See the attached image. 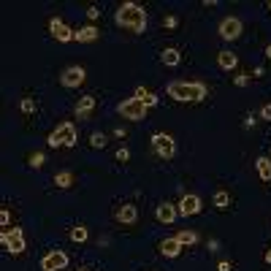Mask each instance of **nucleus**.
<instances>
[{
	"label": "nucleus",
	"mask_w": 271,
	"mask_h": 271,
	"mask_svg": "<svg viewBox=\"0 0 271 271\" xmlns=\"http://www.w3.org/2000/svg\"><path fill=\"white\" fill-rule=\"evenodd\" d=\"M165 95L179 100V103H198V100H203L209 95V90L201 82H171L165 87Z\"/></svg>",
	"instance_id": "1"
},
{
	"label": "nucleus",
	"mask_w": 271,
	"mask_h": 271,
	"mask_svg": "<svg viewBox=\"0 0 271 271\" xmlns=\"http://www.w3.org/2000/svg\"><path fill=\"white\" fill-rule=\"evenodd\" d=\"M117 24L133 30V33H144V30H147V11H144V6H138L133 0L122 3V6L117 8Z\"/></svg>",
	"instance_id": "2"
},
{
	"label": "nucleus",
	"mask_w": 271,
	"mask_h": 271,
	"mask_svg": "<svg viewBox=\"0 0 271 271\" xmlns=\"http://www.w3.org/2000/svg\"><path fill=\"white\" fill-rule=\"evenodd\" d=\"M49 147H76V125L73 122H60L52 133L46 136Z\"/></svg>",
	"instance_id": "3"
},
{
	"label": "nucleus",
	"mask_w": 271,
	"mask_h": 271,
	"mask_svg": "<svg viewBox=\"0 0 271 271\" xmlns=\"http://www.w3.org/2000/svg\"><path fill=\"white\" fill-rule=\"evenodd\" d=\"M117 112L122 114L125 119H130V122H141V119L147 117V112H149V109L144 106L141 100H138V98L133 95V98H125V100H119Z\"/></svg>",
	"instance_id": "4"
},
{
	"label": "nucleus",
	"mask_w": 271,
	"mask_h": 271,
	"mask_svg": "<svg viewBox=\"0 0 271 271\" xmlns=\"http://www.w3.org/2000/svg\"><path fill=\"white\" fill-rule=\"evenodd\" d=\"M0 242H3V247H6V252L11 255H22L24 249V230L22 228H11V230H3L0 233Z\"/></svg>",
	"instance_id": "5"
},
{
	"label": "nucleus",
	"mask_w": 271,
	"mask_h": 271,
	"mask_svg": "<svg viewBox=\"0 0 271 271\" xmlns=\"http://www.w3.org/2000/svg\"><path fill=\"white\" fill-rule=\"evenodd\" d=\"M152 152L163 160H171L174 155H177V144H174V138L168 133H155L152 136Z\"/></svg>",
	"instance_id": "6"
},
{
	"label": "nucleus",
	"mask_w": 271,
	"mask_h": 271,
	"mask_svg": "<svg viewBox=\"0 0 271 271\" xmlns=\"http://www.w3.org/2000/svg\"><path fill=\"white\" fill-rule=\"evenodd\" d=\"M84 79H87V71H84L82 65H71V68H65L63 73H60V84L68 90H76L84 84Z\"/></svg>",
	"instance_id": "7"
},
{
	"label": "nucleus",
	"mask_w": 271,
	"mask_h": 271,
	"mask_svg": "<svg viewBox=\"0 0 271 271\" xmlns=\"http://www.w3.org/2000/svg\"><path fill=\"white\" fill-rule=\"evenodd\" d=\"M49 33H52L54 41H60V44H71L73 36H76V30H71L60 17H52V19H49Z\"/></svg>",
	"instance_id": "8"
},
{
	"label": "nucleus",
	"mask_w": 271,
	"mask_h": 271,
	"mask_svg": "<svg viewBox=\"0 0 271 271\" xmlns=\"http://www.w3.org/2000/svg\"><path fill=\"white\" fill-rule=\"evenodd\" d=\"M68 266V255L63 249H52L41 258V271H63Z\"/></svg>",
	"instance_id": "9"
},
{
	"label": "nucleus",
	"mask_w": 271,
	"mask_h": 271,
	"mask_svg": "<svg viewBox=\"0 0 271 271\" xmlns=\"http://www.w3.org/2000/svg\"><path fill=\"white\" fill-rule=\"evenodd\" d=\"M220 36L225 38V41H236V38L242 36V19L239 17H228L220 22Z\"/></svg>",
	"instance_id": "10"
},
{
	"label": "nucleus",
	"mask_w": 271,
	"mask_h": 271,
	"mask_svg": "<svg viewBox=\"0 0 271 271\" xmlns=\"http://www.w3.org/2000/svg\"><path fill=\"white\" fill-rule=\"evenodd\" d=\"M177 209H179L182 217H193V214H198L201 212V195H195V193L182 195V201L177 203Z\"/></svg>",
	"instance_id": "11"
},
{
	"label": "nucleus",
	"mask_w": 271,
	"mask_h": 271,
	"mask_svg": "<svg viewBox=\"0 0 271 271\" xmlns=\"http://www.w3.org/2000/svg\"><path fill=\"white\" fill-rule=\"evenodd\" d=\"M177 214H179V209L174 206V203H168V201H163V203L158 206V212H155V217H158V223L171 225L174 220H177Z\"/></svg>",
	"instance_id": "12"
},
{
	"label": "nucleus",
	"mask_w": 271,
	"mask_h": 271,
	"mask_svg": "<svg viewBox=\"0 0 271 271\" xmlns=\"http://www.w3.org/2000/svg\"><path fill=\"white\" fill-rule=\"evenodd\" d=\"M114 217H117V223H122V225H133L136 220H138V209H136L133 203H122Z\"/></svg>",
	"instance_id": "13"
},
{
	"label": "nucleus",
	"mask_w": 271,
	"mask_h": 271,
	"mask_svg": "<svg viewBox=\"0 0 271 271\" xmlns=\"http://www.w3.org/2000/svg\"><path fill=\"white\" fill-rule=\"evenodd\" d=\"M158 249H160V255H163V258H177V255L182 252V244H179L177 236H171V239H163Z\"/></svg>",
	"instance_id": "14"
},
{
	"label": "nucleus",
	"mask_w": 271,
	"mask_h": 271,
	"mask_svg": "<svg viewBox=\"0 0 271 271\" xmlns=\"http://www.w3.org/2000/svg\"><path fill=\"white\" fill-rule=\"evenodd\" d=\"M95 109V98L92 95H84L76 103V119H90V112Z\"/></svg>",
	"instance_id": "15"
},
{
	"label": "nucleus",
	"mask_w": 271,
	"mask_h": 271,
	"mask_svg": "<svg viewBox=\"0 0 271 271\" xmlns=\"http://www.w3.org/2000/svg\"><path fill=\"white\" fill-rule=\"evenodd\" d=\"M73 41H79V44H92V41H98V27H95V24H87V27L76 30Z\"/></svg>",
	"instance_id": "16"
},
{
	"label": "nucleus",
	"mask_w": 271,
	"mask_h": 271,
	"mask_svg": "<svg viewBox=\"0 0 271 271\" xmlns=\"http://www.w3.org/2000/svg\"><path fill=\"white\" fill-rule=\"evenodd\" d=\"M160 60H163V65L174 68V65H179V63H182V54H179V49L168 46V49H163V52H160Z\"/></svg>",
	"instance_id": "17"
},
{
	"label": "nucleus",
	"mask_w": 271,
	"mask_h": 271,
	"mask_svg": "<svg viewBox=\"0 0 271 271\" xmlns=\"http://www.w3.org/2000/svg\"><path fill=\"white\" fill-rule=\"evenodd\" d=\"M217 65L223 68V71H233L236 65H239V57H236L233 52H220L217 54Z\"/></svg>",
	"instance_id": "18"
},
{
	"label": "nucleus",
	"mask_w": 271,
	"mask_h": 271,
	"mask_svg": "<svg viewBox=\"0 0 271 271\" xmlns=\"http://www.w3.org/2000/svg\"><path fill=\"white\" fill-rule=\"evenodd\" d=\"M255 168H258V177L263 182H271V160L269 158H258L255 160Z\"/></svg>",
	"instance_id": "19"
},
{
	"label": "nucleus",
	"mask_w": 271,
	"mask_h": 271,
	"mask_svg": "<svg viewBox=\"0 0 271 271\" xmlns=\"http://www.w3.org/2000/svg\"><path fill=\"white\" fill-rule=\"evenodd\" d=\"M136 98L141 100V103H144V106H147V109L158 106V95H155V92H149L147 87H138V90H136Z\"/></svg>",
	"instance_id": "20"
},
{
	"label": "nucleus",
	"mask_w": 271,
	"mask_h": 271,
	"mask_svg": "<svg viewBox=\"0 0 271 271\" xmlns=\"http://www.w3.org/2000/svg\"><path fill=\"white\" fill-rule=\"evenodd\" d=\"M212 203L220 209V212H225V209L230 206V195H228V190H217V193H214V198H212Z\"/></svg>",
	"instance_id": "21"
},
{
	"label": "nucleus",
	"mask_w": 271,
	"mask_h": 271,
	"mask_svg": "<svg viewBox=\"0 0 271 271\" xmlns=\"http://www.w3.org/2000/svg\"><path fill=\"white\" fill-rule=\"evenodd\" d=\"M54 184H57V187H71L73 184V174L71 171H60V174H54Z\"/></svg>",
	"instance_id": "22"
},
{
	"label": "nucleus",
	"mask_w": 271,
	"mask_h": 271,
	"mask_svg": "<svg viewBox=\"0 0 271 271\" xmlns=\"http://www.w3.org/2000/svg\"><path fill=\"white\" fill-rule=\"evenodd\" d=\"M71 242H76V244L87 242V228L84 225H73L71 228Z\"/></svg>",
	"instance_id": "23"
},
{
	"label": "nucleus",
	"mask_w": 271,
	"mask_h": 271,
	"mask_svg": "<svg viewBox=\"0 0 271 271\" xmlns=\"http://www.w3.org/2000/svg\"><path fill=\"white\" fill-rule=\"evenodd\" d=\"M177 239H179V244L184 247V244H195V242H198V233H195V230H179Z\"/></svg>",
	"instance_id": "24"
},
{
	"label": "nucleus",
	"mask_w": 271,
	"mask_h": 271,
	"mask_svg": "<svg viewBox=\"0 0 271 271\" xmlns=\"http://www.w3.org/2000/svg\"><path fill=\"white\" fill-rule=\"evenodd\" d=\"M90 144H92L95 149H103L109 141H106V136H103V133H92V136H90Z\"/></svg>",
	"instance_id": "25"
},
{
	"label": "nucleus",
	"mask_w": 271,
	"mask_h": 271,
	"mask_svg": "<svg viewBox=\"0 0 271 271\" xmlns=\"http://www.w3.org/2000/svg\"><path fill=\"white\" fill-rule=\"evenodd\" d=\"M44 163H46L44 152H33V155H30V168H41Z\"/></svg>",
	"instance_id": "26"
},
{
	"label": "nucleus",
	"mask_w": 271,
	"mask_h": 271,
	"mask_svg": "<svg viewBox=\"0 0 271 271\" xmlns=\"http://www.w3.org/2000/svg\"><path fill=\"white\" fill-rule=\"evenodd\" d=\"M19 109H22L24 114H33L36 112V100H30V98H24L22 103H19Z\"/></svg>",
	"instance_id": "27"
},
{
	"label": "nucleus",
	"mask_w": 271,
	"mask_h": 271,
	"mask_svg": "<svg viewBox=\"0 0 271 271\" xmlns=\"http://www.w3.org/2000/svg\"><path fill=\"white\" fill-rule=\"evenodd\" d=\"M8 223H11V212H8V209H0V225L8 228Z\"/></svg>",
	"instance_id": "28"
},
{
	"label": "nucleus",
	"mask_w": 271,
	"mask_h": 271,
	"mask_svg": "<svg viewBox=\"0 0 271 271\" xmlns=\"http://www.w3.org/2000/svg\"><path fill=\"white\" fill-rule=\"evenodd\" d=\"M125 160H130V149H117V163H125Z\"/></svg>",
	"instance_id": "29"
},
{
	"label": "nucleus",
	"mask_w": 271,
	"mask_h": 271,
	"mask_svg": "<svg viewBox=\"0 0 271 271\" xmlns=\"http://www.w3.org/2000/svg\"><path fill=\"white\" fill-rule=\"evenodd\" d=\"M260 117H263V119H269V122H271V103H266V106L260 109Z\"/></svg>",
	"instance_id": "30"
},
{
	"label": "nucleus",
	"mask_w": 271,
	"mask_h": 271,
	"mask_svg": "<svg viewBox=\"0 0 271 271\" xmlns=\"http://www.w3.org/2000/svg\"><path fill=\"white\" fill-rule=\"evenodd\" d=\"M87 17H90V19H98V17H100V8H98V6H90V8H87Z\"/></svg>",
	"instance_id": "31"
},
{
	"label": "nucleus",
	"mask_w": 271,
	"mask_h": 271,
	"mask_svg": "<svg viewBox=\"0 0 271 271\" xmlns=\"http://www.w3.org/2000/svg\"><path fill=\"white\" fill-rule=\"evenodd\" d=\"M233 84H236V87H247L249 79H247V76H236V79H233Z\"/></svg>",
	"instance_id": "32"
},
{
	"label": "nucleus",
	"mask_w": 271,
	"mask_h": 271,
	"mask_svg": "<svg viewBox=\"0 0 271 271\" xmlns=\"http://www.w3.org/2000/svg\"><path fill=\"white\" fill-rule=\"evenodd\" d=\"M242 125H244V128L249 130V128H252V125H255V117H252V114H247V117H244V122H242Z\"/></svg>",
	"instance_id": "33"
},
{
	"label": "nucleus",
	"mask_w": 271,
	"mask_h": 271,
	"mask_svg": "<svg viewBox=\"0 0 271 271\" xmlns=\"http://www.w3.org/2000/svg\"><path fill=\"white\" fill-rule=\"evenodd\" d=\"M217 249H220V242H217V239H212V242H209V252H217Z\"/></svg>",
	"instance_id": "34"
},
{
	"label": "nucleus",
	"mask_w": 271,
	"mask_h": 271,
	"mask_svg": "<svg viewBox=\"0 0 271 271\" xmlns=\"http://www.w3.org/2000/svg\"><path fill=\"white\" fill-rule=\"evenodd\" d=\"M165 27H177V17H165Z\"/></svg>",
	"instance_id": "35"
},
{
	"label": "nucleus",
	"mask_w": 271,
	"mask_h": 271,
	"mask_svg": "<svg viewBox=\"0 0 271 271\" xmlns=\"http://www.w3.org/2000/svg\"><path fill=\"white\" fill-rule=\"evenodd\" d=\"M217 269H220V271H230V269H233V266H230V263H228V260H223V263H220V266H217Z\"/></svg>",
	"instance_id": "36"
},
{
	"label": "nucleus",
	"mask_w": 271,
	"mask_h": 271,
	"mask_svg": "<svg viewBox=\"0 0 271 271\" xmlns=\"http://www.w3.org/2000/svg\"><path fill=\"white\" fill-rule=\"evenodd\" d=\"M266 263H271V249H266Z\"/></svg>",
	"instance_id": "37"
},
{
	"label": "nucleus",
	"mask_w": 271,
	"mask_h": 271,
	"mask_svg": "<svg viewBox=\"0 0 271 271\" xmlns=\"http://www.w3.org/2000/svg\"><path fill=\"white\" fill-rule=\"evenodd\" d=\"M266 57L271 60V44H269V46H266Z\"/></svg>",
	"instance_id": "38"
},
{
	"label": "nucleus",
	"mask_w": 271,
	"mask_h": 271,
	"mask_svg": "<svg viewBox=\"0 0 271 271\" xmlns=\"http://www.w3.org/2000/svg\"><path fill=\"white\" fill-rule=\"evenodd\" d=\"M269 11H271V0H269Z\"/></svg>",
	"instance_id": "39"
},
{
	"label": "nucleus",
	"mask_w": 271,
	"mask_h": 271,
	"mask_svg": "<svg viewBox=\"0 0 271 271\" xmlns=\"http://www.w3.org/2000/svg\"><path fill=\"white\" fill-rule=\"evenodd\" d=\"M82 271H90V269H82Z\"/></svg>",
	"instance_id": "40"
}]
</instances>
